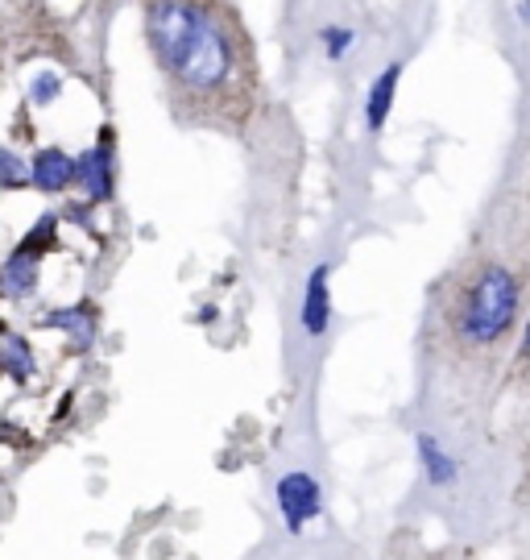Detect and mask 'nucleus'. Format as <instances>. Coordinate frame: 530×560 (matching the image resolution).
Returning a JSON list of instances; mask_svg holds the SVG:
<instances>
[{
  "instance_id": "obj_15",
  "label": "nucleus",
  "mask_w": 530,
  "mask_h": 560,
  "mask_svg": "<svg viewBox=\"0 0 530 560\" xmlns=\"http://www.w3.org/2000/svg\"><path fill=\"white\" fill-rule=\"evenodd\" d=\"M59 96H62V80L55 75V71H42L38 80L30 83V101L42 104V108H46V104H55Z\"/></svg>"
},
{
  "instance_id": "obj_17",
  "label": "nucleus",
  "mask_w": 530,
  "mask_h": 560,
  "mask_svg": "<svg viewBox=\"0 0 530 560\" xmlns=\"http://www.w3.org/2000/svg\"><path fill=\"white\" fill-rule=\"evenodd\" d=\"M522 358L530 361V320H527V328H522Z\"/></svg>"
},
{
  "instance_id": "obj_3",
  "label": "nucleus",
  "mask_w": 530,
  "mask_h": 560,
  "mask_svg": "<svg viewBox=\"0 0 530 560\" xmlns=\"http://www.w3.org/2000/svg\"><path fill=\"white\" fill-rule=\"evenodd\" d=\"M75 187L87 196V203H108L117 196V145H113V129H99V141H92L83 154H75Z\"/></svg>"
},
{
  "instance_id": "obj_13",
  "label": "nucleus",
  "mask_w": 530,
  "mask_h": 560,
  "mask_svg": "<svg viewBox=\"0 0 530 560\" xmlns=\"http://www.w3.org/2000/svg\"><path fill=\"white\" fill-rule=\"evenodd\" d=\"M353 46H356L353 25H323V30H319V50H323V59H332V62L349 59Z\"/></svg>"
},
{
  "instance_id": "obj_5",
  "label": "nucleus",
  "mask_w": 530,
  "mask_h": 560,
  "mask_svg": "<svg viewBox=\"0 0 530 560\" xmlns=\"http://www.w3.org/2000/svg\"><path fill=\"white\" fill-rule=\"evenodd\" d=\"M298 328L307 340L328 337L332 328V261H315L307 287H303V303H298Z\"/></svg>"
},
{
  "instance_id": "obj_2",
  "label": "nucleus",
  "mask_w": 530,
  "mask_h": 560,
  "mask_svg": "<svg viewBox=\"0 0 530 560\" xmlns=\"http://www.w3.org/2000/svg\"><path fill=\"white\" fill-rule=\"evenodd\" d=\"M518 307H522V287L502 261H485L460 295V312H456V332L464 337L472 349H490L518 324Z\"/></svg>"
},
{
  "instance_id": "obj_1",
  "label": "nucleus",
  "mask_w": 530,
  "mask_h": 560,
  "mask_svg": "<svg viewBox=\"0 0 530 560\" xmlns=\"http://www.w3.org/2000/svg\"><path fill=\"white\" fill-rule=\"evenodd\" d=\"M145 46L187 101H212L233 80L228 25L199 0H145Z\"/></svg>"
},
{
  "instance_id": "obj_7",
  "label": "nucleus",
  "mask_w": 530,
  "mask_h": 560,
  "mask_svg": "<svg viewBox=\"0 0 530 560\" xmlns=\"http://www.w3.org/2000/svg\"><path fill=\"white\" fill-rule=\"evenodd\" d=\"M30 187H38L42 196H62L75 187V154H67L62 145H46L30 159Z\"/></svg>"
},
{
  "instance_id": "obj_14",
  "label": "nucleus",
  "mask_w": 530,
  "mask_h": 560,
  "mask_svg": "<svg viewBox=\"0 0 530 560\" xmlns=\"http://www.w3.org/2000/svg\"><path fill=\"white\" fill-rule=\"evenodd\" d=\"M0 187L4 191L30 187V162L21 159L17 150H9V145H0Z\"/></svg>"
},
{
  "instance_id": "obj_12",
  "label": "nucleus",
  "mask_w": 530,
  "mask_h": 560,
  "mask_svg": "<svg viewBox=\"0 0 530 560\" xmlns=\"http://www.w3.org/2000/svg\"><path fill=\"white\" fill-rule=\"evenodd\" d=\"M55 245H59V217H42L38 224H34V229H30V233H25V237H21V254H30V258H46V254H50V249H55Z\"/></svg>"
},
{
  "instance_id": "obj_16",
  "label": "nucleus",
  "mask_w": 530,
  "mask_h": 560,
  "mask_svg": "<svg viewBox=\"0 0 530 560\" xmlns=\"http://www.w3.org/2000/svg\"><path fill=\"white\" fill-rule=\"evenodd\" d=\"M514 18L522 30H530V0H514Z\"/></svg>"
},
{
  "instance_id": "obj_8",
  "label": "nucleus",
  "mask_w": 530,
  "mask_h": 560,
  "mask_svg": "<svg viewBox=\"0 0 530 560\" xmlns=\"http://www.w3.org/2000/svg\"><path fill=\"white\" fill-rule=\"evenodd\" d=\"M414 453H419V465H423V478L427 486H452L460 478V460L448 453V444L432 436V432H419L414 436Z\"/></svg>"
},
{
  "instance_id": "obj_9",
  "label": "nucleus",
  "mask_w": 530,
  "mask_h": 560,
  "mask_svg": "<svg viewBox=\"0 0 530 560\" xmlns=\"http://www.w3.org/2000/svg\"><path fill=\"white\" fill-rule=\"evenodd\" d=\"M38 270H42L38 258H30V254L13 249V254L4 258V266H0V295H4V300H25V295H34Z\"/></svg>"
},
{
  "instance_id": "obj_4",
  "label": "nucleus",
  "mask_w": 530,
  "mask_h": 560,
  "mask_svg": "<svg viewBox=\"0 0 530 560\" xmlns=\"http://www.w3.org/2000/svg\"><path fill=\"white\" fill-rule=\"evenodd\" d=\"M274 499H278V515L286 523V532L298 536L307 523L319 520V511H323V486H319L307 469H291V474L278 478Z\"/></svg>"
},
{
  "instance_id": "obj_10",
  "label": "nucleus",
  "mask_w": 530,
  "mask_h": 560,
  "mask_svg": "<svg viewBox=\"0 0 530 560\" xmlns=\"http://www.w3.org/2000/svg\"><path fill=\"white\" fill-rule=\"evenodd\" d=\"M50 328H59L71 337L75 349H92V340H96V312L87 307V303H75V307H59V312H50L46 316Z\"/></svg>"
},
{
  "instance_id": "obj_6",
  "label": "nucleus",
  "mask_w": 530,
  "mask_h": 560,
  "mask_svg": "<svg viewBox=\"0 0 530 560\" xmlns=\"http://www.w3.org/2000/svg\"><path fill=\"white\" fill-rule=\"evenodd\" d=\"M402 75H407V59H390L381 71H377L369 88H365V101H361V120L369 133H381L393 117V104H398V88H402Z\"/></svg>"
},
{
  "instance_id": "obj_11",
  "label": "nucleus",
  "mask_w": 530,
  "mask_h": 560,
  "mask_svg": "<svg viewBox=\"0 0 530 560\" xmlns=\"http://www.w3.org/2000/svg\"><path fill=\"white\" fill-rule=\"evenodd\" d=\"M0 374L13 382L34 378V349H30V340L17 337V332H4V337H0Z\"/></svg>"
},
{
  "instance_id": "obj_18",
  "label": "nucleus",
  "mask_w": 530,
  "mask_h": 560,
  "mask_svg": "<svg viewBox=\"0 0 530 560\" xmlns=\"http://www.w3.org/2000/svg\"><path fill=\"white\" fill-rule=\"evenodd\" d=\"M0 337H4V324H0Z\"/></svg>"
}]
</instances>
